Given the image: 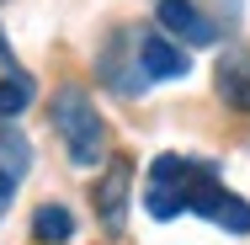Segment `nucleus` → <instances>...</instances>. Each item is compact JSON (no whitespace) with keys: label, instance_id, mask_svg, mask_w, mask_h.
Returning a JSON list of instances; mask_svg holds the SVG:
<instances>
[{"label":"nucleus","instance_id":"f257e3e1","mask_svg":"<svg viewBox=\"0 0 250 245\" xmlns=\"http://www.w3.org/2000/svg\"><path fill=\"white\" fill-rule=\"evenodd\" d=\"M53 128H59V139H64V155L75 160V165H96L101 149H106V134H101V117L91 96L80 91V86H64L59 96H53Z\"/></svg>","mask_w":250,"mask_h":245},{"label":"nucleus","instance_id":"f03ea898","mask_svg":"<svg viewBox=\"0 0 250 245\" xmlns=\"http://www.w3.org/2000/svg\"><path fill=\"white\" fill-rule=\"evenodd\" d=\"M202 176V160H187V155H160L149 165V187H144V208L154 219H176L187 213V197H192V181Z\"/></svg>","mask_w":250,"mask_h":245},{"label":"nucleus","instance_id":"7ed1b4c3","mask_svg":"<svg viewBox=\"0 0 250 245\" xmlns=\"http://www.w3.org/2000/svg\"><path fill=\"white\" fill-rule=\"evenodd\" d=\"M128 187H133V165L123 160V155H112V165H106V176L96 181V213L101 224L112 229V235H123V224H128Z\"/></svg>","mask_w":250,"mask_h":245},{"label":"nucleus","instance_id":"20e7f679","mask_svg":"<svg viewBox=\"0 0 250 245\" xmlns=\"http://www.w3.org/2000/svg\"><path fill=\"white\" fill-rule=\"evenodd\" d=\"M154 22L165 27V38H181V43H192V48H208V43L218 38V27L202 16L192 0H160V5H154Z\"/></svg>","mask_w":250,"mask_h":245},{"label":"nucleus","instance_id":"39448f33","mask_svg":"<svg viewBox=\"0 0 250 245\" xmlns=\"http://www.w3.org/2000/svg\"><path fill=\"white\" fill-rule=\"evenodd\" d=\"M139 64H144V75L149 80H181L192 64H187V53L176 48L165 32H144V43H139Z\"/></svg>","mask_w":250,"mask_h":245},{"label":"nucleus","instance_id":"423d86ee","mask_svg":"<svg viewBox=\"0 0 250 245\" xmlns=\"http://www.w3.org/2000/svg\"><path fill=\"white\" fill-rule=\"evenodd\" d=\"M213 86H218V96L229 101L234 112H250V53L234 48L218 59V69H213Z\"/></svg>","mask_w":250,"mask_h":245},{"label":"nucleus","instance_id":"0eeeda50","mask_svg":"<svg viewBox=\"0 0 250 245\" xmlns=\"http://www.w3.org/2000/svg\"><path fill=\"white\" fill-rule=\"evenodd\" d=\"M32 240H38V245H64V240H75V213H69L64 202H43V208L32 213Z\"/></svg>","mask_w":250,"mask_h":245},{"label":"nucleus","instance_id":"6e6552de","mask_svg":"<svg viewBox=\"0 0 250 245\" xmlns=\"http://www.w3.org/2000/svg\"><path fill=\"white\" fill-rule=\"evenodd\" d=\"M32 96H38V80H32V75H21V69L5 75V80H0V123H11L16 112H27Z\"/></svg>","mask_w":250,"mask_h":245},{"label":"nucleus","instance_id":"1a4fd4ad","mask_svg":"<svg viewBox=\"0 0 250 245\" xmlns=\"http://www.w3.org/2000/svg\"><path fill=\"white\" fill-rule=\"evenodd\" d=\"M27 165H32V144H27L11 123H0V171L21 181V176H27Z\"/></svg>","mask_w":250,"mask_h":245},{"label":"nucleus","instance_id":"9d476101","mask_svg":"<svg viewBox=\"0 0 250 245\" xmlns=\"http://www.w3.org/2000/svg\"><path fill=\"white\" fill-rule=\"evenodd\" d=\"M5 75H16V59H11V43H5V32H0V80Z\"/></svg>","mask_w":250,"mask_h":245},{"label":"nucleus","instance_id":"9b49d317","mask_svg":"<svg viewBox=\"0 0 250 245\" xmlns=\"http://www.w3.org/2000/svg\"><path fill=\"white\" fill-rule=\"evenodd\" d=\"M11 192H16V176H5V171H0V202H5Z\"/></svg>","mask_w":250,"mask_h":245}]
</instances>
